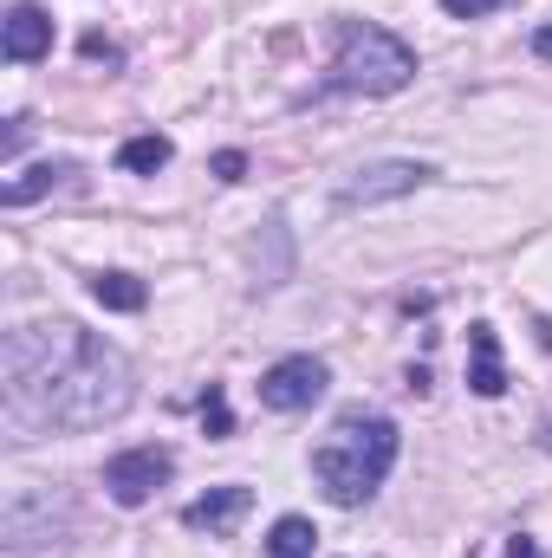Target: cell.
<instances>
[{"label":"cell","mask_w":552,"mask_h":558,"mask_svg":"<svg viewBox=\"0 0 552 558\" xmlns=\"http://www.w3.org/2000/svg\"><path fill=\"white\" fill-rule=\"evenodd\" d=\"M0 371H7V403L46 428H98V422L124 416L137 397L131 357L72 318L13 325Z\"/></svg>","instance_id":"cell-1"},{"label":"cell","mask_w":552,"mask_h":558,"mask_svg":"<svg viewBox=\"0 0 552 558\" xmlns=\"http://www.w3.org/2000/svg\"><path fill=\"white\" fill-rule=\"evenodd\" d=\"M397 448H404L397 422L351 410V416L332 422V435L312 448V474H319V487H325L332 507H364L384 487V474L397 468Z\"/></svg>","instance_id":"cell-2"},{"label":"cell","mask_w":552,"mask_h":558,"mask_svg":"<svg viewBox=\"0 0 552 558\" xmlns=\"http://www.w3.org/2000/svg\"><path fill=\"white\" fill-rule=\"evenodd\" d=\"M416 78V52L371 20H345L338 26V52H332V92H364V98H391Z\"/></svg>","instance_id":"cell-3"},{"label":"cell","mask_w":552,"mask_h":558,"mask_svg":"<svg viewBox=\"0 0 552 558\" xmlns=\"http://www.w3.org/2000/svg\"><path fill=\"white\" fill-rule=\"evenodd\" d=\"M169 474H176V454H169L163 441H143V448H124V454L105 461V494H111L118 507H143Z\"/></svg>","instance_id":"cell-4"},{"label":"cell","mask_w":552,"mask_h":558,"mask_svg":"<svg viewBox=\"0 0 552 558\" xmlns=\"http://www.w3.org/2000/svg\"><path fill=\"white\" fill-rule=\"evenodd\" d=\"M429 175H435V169H429V162H410V156L364 162V169H351V175L338 182V208H377V202H397V195L422 189Z\"/></svg>","instance_id":"cell-5"},{"label":"cell","mask_w":552,"mask_h":558,"mask_svg":"<svg viewBox=\"0 0 552 558\" xmlns=\"http://www.w3.org/2000/svg\"><path fill=\"white\" fill-rule=\"evenodd\" d=\"M325 384H332L325 357L299 351V357H279L274 371L261 377V403H267V410H279V416H299V410H312V403L325 397Z\"/></svg>","instance_id":"cell-6"},{"label":"cell","mask_w":552,"mask_h":558,"mask_svg":"<svg viewBox=\"0 0 552 558\" xmlns=\"http://www.w3.org/2000/svg\"><path fill=\"white\" fill-rule=\"evenodd\" d=\"M248 507H254V487H208L202 500L182 507V526L189 533H208V539H228L248 520Z\"/></svg>","instance_id":"cell-7"},{"label":"cell","mask_w":552,"mask_h":558,"mask_svg":"<svg viewBox=\"0 0 552 558\" xmlns=\"http://www.w3.org/2000/svg\"><path fill=\"white\" fill-rule=\"evenodd\" d=\"M0 52H7L13 65L46 59V52H52V20H46L39 7H13V13L0 20Z\"/></svg>","instance_id":"cell-8"},{"label":"cell","mask_w":552,"mask_h":558,"mask_svg":"<svg viewBox=\"0 0 552 558\" xmlns=\"http://www.w3.org/2000/svg\"><path fill=\"white\" fill-rule=\"evenodd\" d=\"M468 390L475 397H501L507 390V364H501V331L481 318L468 325Z\"/></svg>","instance_id":"cell-9"},{"label":"cell","mask_w":552,"mask_h":558,"mask_svg":"<svg viewBox=\"0 0 552 558\" xmlns=\"http://www.w3.org/2000/svg\"><path fill=\"white\" fill-rule=\"evenodd\" d=\"M65 175H79V169H72V162H39V169H26V175H13V182L0 189V202H7V208H26V202H39L46 189H59Z\"/></svg>","instance_id":"cell-10"},{"label":"cell","mask_w":552,"mask_h":558,"mask_svg":"<svg viewBox=\"0 0 552 558\" xmlns=\"http://www.w3.org/2000/svg\"><path fill=\"white\" fill-rule=\"evenodd\" d=\"M312 546H319V533H312L305 513H286V520H274V533H267V558H312Z\"/></svg>","instance_id":"cell-11"},{"label":"cell","mask_w":552,"mask_h":558,"mask_svg":"<svg viewBox=\"0 0 552 558\" xmlns=\"http://www.w3.org/2000/svg\"><path fill=\"white\" fill-rule=\"evenodd\" d=\"M92 299L105 305V312H143V279H131V274H92Z\"/></svg>","instance_id":"cell-12"},{"label":"cell","mask_w":552,"mask_h":558,"mask_svg":"<svg viewBox=\"0 0 552 558\" xmlns=\"http://www.w3.org/2000/svg\"><path fill=\"white\" fill-rule=\"evenodd\" d=\"M169 156H176V143L149 131V137H131L124 149H118V169H131V175H156V169H163Z\"/></svg>","instance_id":"cell-13"},{"label":"cell","mask_w":552,"mask_h":558,"mask_svg":"<svg viewBox=\"0 0 552 558\" xmlns=\"http://www.w3.org/2000/svg\"><path fill=\"white\" fill-rule=\"evenodd\" d=\"M202 428L221 441V435H235V416H228V397H221V384H208V397H202Z\"/></svg>","instance_id":"cell-14"},{"label":"cell","mask_w":552,"mask_h":558,"mask_svg":"<svg viewBox=\"0 0 552 558\" xmlns=\"http://www.w3.org/2000/svg\"><path fill=\"white\" fill-rule=\"evenodd\" d=\"M494 7H507V0H442L448 20H481V13H494Z\"/></svg>","instance_id":"cell-15"},{"label":"cell","mask_w":552,"mask_h":558,"mask_svg":"<svg viewBox=\"0 0 552 558\" xmlns=\"http://www.w3.org/2000/svg\"><path fill=\"white\" fill-rule=\"evenodd\" d=\"M215 175H221V182H241V175H248V156H241V149H221V156H215Z\"/></svg>","instance_id":"cell-16"},{"label":"cell","mask_w":552,"mask_h":558,"mask_svg":"<svg viewBox=\"0 0 552 558\" xmlns=\"http://www.w3.org/2000/svg\"><path fill=\"white\" fill-rule=\"evenodd\" d=\"M26 131H33V124H26V118H13V124H7V149H0V156H7V162H13V156H20V149H26Z\"/></svg>","instance_id":"cell-17"},{"label":"cell","mask_w":552,"mask_h":558,"mask_svg":"<svg viewBox=\"0 0 552 558\" xmlns=\"http://www.w3.org/2000/svg\"><path fill=\"white\" fill-rule=\"evenodd\" d=\"M507 558H547V553H540L533 533H514V539H507Z\"/></svg>","instance_id":"cell-18"},{"label":"cell","mask_w":552,"mask_h":558,"mask_svg":"<svg viewBox=\"0 0 552 558\" xmlns=\"http://www.w3.org/2000/svg\"><path fill=\"white\" fill-rule=\"evenodd\" d=\"M85 59H118V46H111L105 33H92V39H85Z\"/></svg>","instance_id":"cell-19"},{"label":"cell","mask_w":552,"mask_h":558,"mask_svg":"<svg viewBox=\"0 0 552 558\" xmlns=\"http://www.w3.org/2000/svg\"><path fill=\"white\" fill-rule=\"evenodd\" d=\"M533 52H540V59H552V26H540V33H533Z\"/></svg>","instance_id":"cell-20"},{"label":"cell","mask_w":552,"mask_h":558,"mask_svg":"<svg viewBox=\"0 0 552 558\" xmlns=\"http://www.w3.org/2000/svg\"><path fill=\"white\" fill-rule=\"evenodd\" d=\"M540 448H552V416H547V422H540Z\"/></svg>","instance_id":"cell-21"}]
</instances>
